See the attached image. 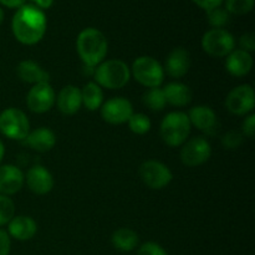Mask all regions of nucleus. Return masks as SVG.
Listing matches in <instances>:
<instances>
[{"instance_id":"1","label":"nucleus","mask_w":255,"mask_h":255,"mask_svg":"<svg viewBox=\"0 0 255 255\" xmlns=\"http://www.w3.org/2000/svg\"><path fill=\"white\" fill-rule=\"evenodd\" d=\"M47 20L44 11L34 5H22L14 14L11 30L15 39L24 45H35L41 41L46 32Z\"/></svg>"},{"instance_id":"2","label":"nucleus","mask_w":255,"mask_h":255,"mask_svg":"<svg viewBox=\"0 0 255 255\" xmlns=\"http://www.w3.org/2000/svg\"><path fill=\"white\" fill-rule=\"evenodd\" d=\"M76 50L85 66L95 69L105 61L109 51V42L104 32L99 29L86 27L77 35Z\"/></svg>"},{"instance_id":"3","label":"nucleus","mask_w":255,"mask_h":255,"mask_svg":"<svg viewBox=\"0 0 255 255\" xmlns=\"http://www.w3.org/2000/svg\"><path fill=\"white\" fill-rule=\"evenodd\" d=\"M95 82L100 87L109 90H120L128 84L131 69L125 61L112 59L102 61L94 71Z\"/></svg>"},{"instance_id":"4","label":"nucleus","mask_w":255,"mask_h":255,"mask_svg":"<svg viewBox=\"0 0 255 255\" xmlns=\"http://www.w3.org/2000/svg\"><path fill=\"white\" fill-rule=\"evenodd\" d=\"M191 127L188 115L182 111H173L162 120L159 133L167 146L179 147L188 139Z\"/></svg>"},{"instance_id":"5","label":"nucleus","mask_w":255,"mask_h":255,"mask_svg":"<svg viewBox=\"0 0 255 255\" xmlns=\"http://www.w3.org/2000/svg\"><path fill=\"white\" fill-rule=\"evenodd\" d=\"M131 76L142 86L153 89L161 87L164 80V70L156 59L151 56H139L133 61Z\"/></svg>"},{"instance_id":"6","label":"nucleus","mask_w":255,"mask_h":255,"mask_svg":"<svg viewBox=\"0 0 255 255\" xmlns=\"http://www.w3.org/2000/svg\"><path fill=\"white\" fill-rule=\"evenodd\" d=\"M0 132L6 138L22 141L30 132V122L24 111L9 107L0 114Z\"/></svg>"},{"instance_id":"7","label":"nucleus","mask_w":255,"mask_h":255,"mask_svg":"<svg viewBox=\"0 0 255 255\" xmlns=\"http://www.w3.org/2000/svg\"><path fill=\"white\" fill-rule=\"evenodd\" d=\"M202 49L213 57H227L236 49L233 35L226 29H211L202 37Z\"/></svg>"},{"instance_id":"8","label":"nucleus","mask_w":255,"mask_h":255,"mask_svg":"<svg viewBox=\"0 0 255 255\" xmlns=\"http://www.w3.org/2000/svg\"><path fill=\"white\" fill-rule=\"evenodd\" d=\"M139 177L142 182L151 189H163L173 179L171 169L162 162L148 159L139 167Z\"/></svg>"},{"instance_id":"9","label":"nucleus","mask_w":255,"mask_h":255,"mask_svg":"<svg viewBox=\"0 0 255 255\" xmlns=\"http://www.w3.org/2000/svg\"><path fill=\"white\" fill-rule=\"evenodd\" d=\"M212 156L211 143L203 137L187 139L182 144L181 161L187 167H198L206 163Z\"/></svg>"},{"instance_id":"10","label":"nucleus","mask_w":255,"mask_h":255,"mask_svg":"<svg viewBox=\"0 0 255 255\" xmlns=\"http://www.w3.org/2000/svg\"><path fill=\"white\" fill-rule=\"evenodd\" d=\"M226 106L231 114L247 116L254 110L255 95L251 85L244 84L234 87L226 99Z\"/></svg>"},{"instance_id":"11","label":"nucleus","mask_w":255,"mask_h":255,"mask_svg":"<svg viewBox=\"0 0 255 255\" xmlns=\"http://www.w3.org/2000/svg\"><path fill=\"white\" fill-rule=\"evenodd\" d=\"M56 95L50 82H40L32 85L26 96V105L35 114H45L54 107Z\"/></svg>"},{"instance_id":"12","label":"nucleus","mask_w":255,"mask_h":255,"mask_svg":"<svg viewBox=\"0 0 255 255\" xmlns=\"http://www.w3.org/2000/svg\"><path fill=\"white\" fill-rule=\"evenodd\" d=\"M133 115V106L125 97H112L101 106V116L111 125L126 124Z\"/></svg>"},{"instance_id":"13","label":"nucleus","mask_w":255,"mask_h":255,"mask_svg":"<svg viewBox=\"0 0 255 255\" xmlns=\"http://www.w3.org/2000/svg\"><path fill=\"white\" fill-rule=\"evenodd\" d=\"M25 182H26V186L29 187L30 191L35 194H39V196L50 193L54 188V177L50 173L49 169L45 168L44 166H40V164L32 166L27 171Z\"/></svg>"},{"instance_id":"14","label":"nucleus","mask_w":255,"mask_h":255,"mask_svg":"<svg viewBox=\"0 0 255 255\" xmlns=\"http://www.w3.org/2000/svg\"><path fill=\"white\" fill-rule=\"evenodd\" d=\"M25 183V176L19 167L14 164L0 166V194L12 196L22 188Z\"/></svg>"},{"instance_id":"15","label":"nucleus","mask_w":255,"mask_h":255,"mask_svg":"<svg viewBox=\"0 0 255 255\" xmlns=\"http://www.w3.org/2000/svg\"><path fill=\"white\" fill-rule=\"evenodd\" d=\"M191 69V55L183 47H176L168 54L164 71L173 79H181Z\"/></svg>"},{"instance_id":"16","label":"nucleus","mask_w":255,"mask_h":255,"mask_svg":"<svg viewBox=\"0 0 255 255\" xmlns=\"http://www.w3.org/2000/svg\"><path fill=\"white\" fill-rule=\"evenodd\" d=\"M55 104L57 105L59 111L66 116L77 114L82 106L81 90L74 85H67L62 87L61 91L57 95Z\"/></svg>"},{"instance_id":"17","label":"nucleus","mask_w":255,"mask_h":255,"mask_svg":"<svg viewBox=\"0 0 255 255\" xmlns=\"http://www.w3.org/2000/svg\"><path fill=\"white\" fill-rule=\"evenodd\" d=\"M37 232V224L29 216H15L7 223V234L16 241H30Z\"/></svg>"},{"instance_id":"18","label":"nucleus","mask_w":255,"mask_h":255,"mask_svg":"<svg viewBox=\"0 0 255 255\" xmlns=\"http://www.w3.org/2000/svg\"><path fill=\"white\" fill-rule=\"evenodd\" d=\"M253 56L241 49H234L226 59V69L232 76L243 77L252 71Z\"/></svg>"},{"instance_id":"19","label":"nucleus","mask_w":255,"mask_h":255,"mask_svg":"<svg viewBox=\"0 0 255 255\" xmlns=\"http://www.w3.org/2000/svg\"><path fill=\"white\" fill-rule=\"evenodd\" d=\"M24 141L34 151L49 152L56 144V136L52 129L47 127H39L34 131H30Z\"/></svg>"},{"instance_id":"20","label":"nucleus","mask_w":255,"mask_h":255,"mask_svg":"<svg viewBox=\"0 0 255 255\" xmlns=\"http://www.w3.org/2000/svg\"><path fill=\"white\" fill-rule=\"evenodd\" d=\"M188 115L192 126H196L199 131L212 132L217 127V115L209 106L199 105L191 109Z\"/></svg>"},{"instance_id":"21","label":"nucleus","mask_w":255,"mask_h":255,"mask_svg":"<svg viewBox=\"0 0 255 255\" xmlns=\"http://www.w3.org/2000/svg\"><path fill=\"white\" fill-rule=\"evenodd\" d=\"M16 74L21 81L26 84L36 85L40 82H49V74L32 60L20 61L16 67Z\"/></svg>"},{"instance_id":"22","label":"nucleus","mask_w":255,"mask_h":255,"mask_svg":"<svg viewBox=\"0 0 255 255\" xmlns=\"http://www.w3.org/2000/svg\"><path fill=\"white\" fill-rule=\"evenodd\" d=\"M163 92L167 104L176 107L187 106L193 97L192 90L182 82H169L163 87Z\"/></svg>"},{"instance_id":"23","label":"nucleus","mask_w":255,"mask_h":255,"mask_svg":"<svg viewBox=\"0 0 255 255\" xmlns=\"http://www.w3.org/2000/svg\"><path fill=\"white\" fill-rule=\"evenodd\" d=\"M138 234L129 228H120L116 232H114L111 237V243L117 251L128 253L138 246Z\"/></svg>"},{"instance_id":"24","label":"nucleus","mask_w":255,"mask_h":255,"mask_svg":"<svg viewBox=\"0 0 255 255\" xmlns=\"http://www.w3.org/2000/svg\"><path fill=\"white\" fill-rule=\"evenodd\" d=\"M81 97L82 105L89 111H96V110L101 109L102 104H104V91H102V87H100L95 81L87 82L82 87Z\"/></svg>"},{"instance_id":"25","label":"nucleus","mask_w":255,"mask_h":255,"mask_svg":"<svg viewBox=\"0 0 255 255\" xmlns=\"http://www.w3.org/2000/svg\"><path fill=\"white\" fill-rule=\"evenodd\" d=\"M143 104L151 111H162L167 105L163 89H161V87H153V89L147 90L143 95Z\"/></svg>"},{"instance_id":"26","label":"nucleus","mask_w":255,"mask_h":255,"mask_svg":"<svg viewBox=\"0 0 255 255\" xmlns=\"http://www.w3.org/2000/svg\"><path fill=\"white\" fill-rule=\"evenodd\" d=\"M129 129L136 134L148 133L152 127V122L144 114H133L127 121Z\"/></svg>"},{"instance_id":"27","label":"nucleus","mask_w":255,"mask_h":255,"mask_svg":"<svg viewBox=\"0 0 255 255\" xmlns=\"http://www.w3.org/2000/svg\"><path fill=\"white\" fill-rule=\"evenodd\" d=\"M207 17L213 29H224V26L228 25L229 20H231V14L226 9L219 6L207 11Z\"/></svg>"},{"instance_id":"28","label":"nucleus","mask_w":255,"mask_h":255,"mask_svg":"<svg viewBox=\"0 0 255 255\" xmlns=\"http://www.w3.org/2000/svg\"><path fill=\"white\" fill-rule=\"evenodd\" d=\"M15 217V204L11 198L0 194V227H4Z\"/></svg>"},{"instance_id":"29","label":"nucleus","mask_w":255,"mask_h":255,"mask_svg":"<svg viewBox=\"0 0 255 255\" xmlns=\"http://www.w3.org/2000/svg\"><path fill=\"white\" fill-rule=\"evenodd\" d=\"M254 7V0H226V10L233 15H246Z\"/></svg>"},{"instance_id":"30","label":"nucleus","mask_w":255,"mask_h":255,"mask_svg":"<svg viewBox=\"0 0 255 255\" xmlns=\"http://www.w3.org/2000/svg\"><path fill=\"white\" fill-rule=\"evenodd\" d=\"M243 139L244 136L241 131L231 129V131H228L223 136V138H222V144H223L227 149H237L242 146Z\"/></svg>"},{"instance_id":"31","label":"nucleus","mask_w":255,"mask_h":255,"mask_svg":"<svg viewBox=\"0 0 255 255\" xmlns=\"http://www.w3.org/2000/svg\"><path fill=\"white\" fill-rule=\"evenodd\" d=\"M137 255H168V253L159 244L154 242H147L139 247Z\"/></svg>"},{"instance_id":"32","label":"nucleus","mask_w":255,"mask_h":255,"mask_svg":"<svg viewBox=\"0 0 255 255\" xmlns=\"http://www.w3.org/2000/svg\"><path fill=\"white\" fill-rule=\"evenodd\" d=\"M242 133L243 136L253 139L255 136V115L251 114L246 117V120L242 124Z\"/></svg>"},{"instance_id":"33","label":"nucleus","mask_w":255,"mask_h":255,"mask_svg":"<svg viewBox=\"0 0 255 255\" xmlns=\"http://www.w3.org/2000/svg\"><path fill=\"white\" fill-rule=\"evenodd\" d=\"M239 45H241V50H244L247 52H253L255 50V36L253 32H247L243 34L239 39Z\"/></svg>"},{"instance_id":"34","label":"nucleus","mask_w":255,"mask_h":255,"mask_svg":"<svg viewBox=\"0 0 255 255\" xmlns=\"http://www.w3.org/2000/svg\"><path fill=\"white\" fill-rule=\"evenodd\" d=\"M11 249V241L6 231L0 228V255H9Z\"/></svg>"},{"instance_id":"35","label":"nucleus","mask_w":255,"mask_h":255,"mask_svg":"<svg viewBox=\"0 0 255 255\" xmlns=\"http://www.w3.org/2000/svg\"><path fill=\"white\" fill-rule=\"evenodd\" d=\"M224 0H193V2L196 5H198L199 7L204 9L206 11H209L212 9H216L219 7L223 4Z\"/></svg>"},{"instance_id":"36","label":"nucleus","mask_w":255,"mask_h":255,"mask_svg":"<svg viewBox=\"0 0 255 255\" xmlns=\"http://www.w3.org/2000/svg\"><path fill=\"white\" fill-rule=\"evenodd\" d=\"M25 1L26 0H0V4L10 9H19L20 6L25 5Z\"/></svg>"},{"instance_id":"37","label":"nucleus","mask_w":255,"mask_h":255,"mask_svg":"<svg viewBox=\"0 0 255 255\" xmlns=\"http://www.w3.org/2000/svg\"><path fill=\"white\" fill-rule=\"evenodd\" d=\"M34 2V6L39 7V9H49L51 5L54 4V0H31Z\"/></svg>"},{"instance_id":"38","label":"nucleus","mask_w":255,"mask_h":255,"mask_svg":"<svg viewBox=\"0 0 255 255\" xmlns=\"http://www.w3.org/2000/svg\"><path fill=\"white\" fill-rule=\"evenodd\" d=\"M4 156H5V147H4V143H2V141L0 139V162L2 161Z\"/></svg>"},{"instance_id":"39","label":"nucleus","mask_w":255,"mask_h":255,"mask_svg":"<svg viewBox=\"0 0 255 255\" xmlns=\"http://www.w3.org/2000/svg\"><path fill=\"white\" fill-rule=\"evenodd\" d=\"M4 17H5V14H4V10L0 7V25L2 24V21H4Z\"/></svg>"}]
</instances>
